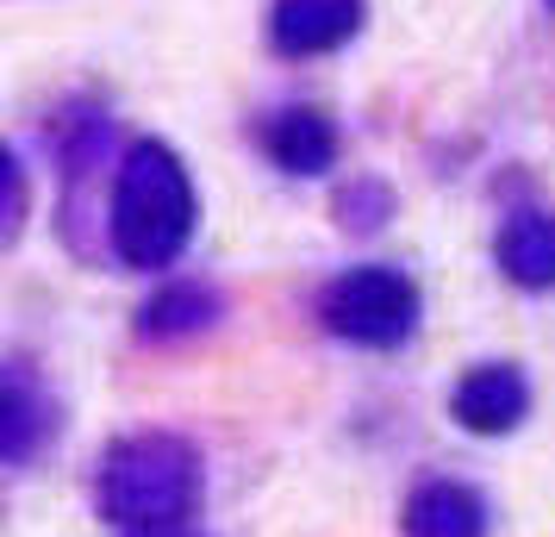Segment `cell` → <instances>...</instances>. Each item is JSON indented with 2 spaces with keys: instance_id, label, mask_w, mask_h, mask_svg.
<instances>
[{
  "instance_id": "cell-10",
  "label": "cell",
  "mask_w": 555,
  "mask_h": 537,
  "mask_svg": "<svg viewBox=\"0 0 555 537\" xmlns=\"http://www.w3.org/2000/svg\"><path fill=\"white\" fill-rule=\"evenodd\" d=\"M126 537H194L188 525H138V532H126Z\"/></svg>"
},
{
  "instance_id": "cell-7",
  "label": "cell",
  "mask_w": 555,
  "mask_h": 537,
  "mask_svg": "<svg viewBox=\"0 0 555 537\" xmlns=\"http://www.w3.org/2000/svg\"><path fill=\"white\" fill-rule=\"evenodd\" d=\"M262 144H269V156H275L287 176H325L331 156H337V131H331L325 113H312V106H287V113L269 119Z\"/></svg>"
},
{
  "instance_id": "cell-2",
  "label": "cell",
  "mask_w": 555,
  "mask_h": 537,
  "mask_svg": "<svg viewBox=\"0 0 555 537\" xmlns=\"http://www.w3.org/2000/svg\"><path fill=\"white\" fill-rule=\"evenodd\" d=\"M201 500V457L169 432L119 437L101 462V512L113 525H181Z\"/></svg>"
},
{
  "instance_id": "cell-8",
  "label": "cell",
  "mask_w": 555,
  "mask_h": 537,
  "mask_svg": "<svg viewBox=\"0 0 555 537\" xmlns=\"http://www.w3.org/2000/svg\"><path fill=\"white\" fill-rule=\"evenodd\" d=\"M500 269L518 287H555V213H512L500 231Z\"/></svg>"
},
{
  "instance_id": "cell-5",
  "label": "cell",
  "mask_w": 555,
  "mask_h": 537,
  "mask_svg": "<svg viewBox=\"0 0 555 537\" xmlns=\"http://www.w3.org/2000/svg\"><path fill=\"white\" fill-rule=\"evenodd\" d=\"M530 407V387L518 369H505V362H480L468 369L462 382H455V419L468 425L475 437H500L512 432Z\"/></svg>"
},
{
  "instance_id": "cell-3",
  "label": "cell",
  "mask_w": 555,
  "mask_h": 537,
  "mask_svg": "<svg viewBox=\"0 0 555 537\" xmlns=\"http://www.w3.org/2000/svg\"><path fill=\"white\" fill-rule=\"evenodd\" d=\"M325 325L337 337H350V344H369V350H387V344H400L412 325H418V287L405 282L400 269H350V276H337L325 287Z\"/></svg>"
},
{
  "instance_id": "cell-4",
  "label": "cell",
  "mask_w": 555,
  "mask_h": 537,
  "mask_svg": "<svg viewBox=\"0 0 555 537\" xmlns=\"http://www.w3.org/2000/svg\"><path fill=\"white\" fill-rule=\"evenodd\" d=\"M356 26H362V0H275L269 38L287 56H319L350 44Z\"/></svg>"
},
{
  "instance_id": "cell-9",
  "label": "cell",
  "mask_w": 555,
  "mask_h": 537,
  "mask_svg": "<svg viewBox=\"0 0 555 537\" xmlns=\"http://www.w3.org/2000/svg\"><path fill=\"white\" fill-rule=\"evenodd\" d=\"M31 444V400H26V375H7V457H26Z\"/></svg>"
},
{
  "instance_id": "cell-1",
  "label": "cell",
  "mask_w": 555,
  "mask_h": 537,
  "mask_svg": "<svg viewBox=\"0 0 555 537\" xmlns=\"http://www.w3.org/2000/svg\"><path fill=\"white\" fill-rule=\"evenodd\" d=\"M194 238V188L169 144H131L113 188V244L131 269H169Z\"/></svg>"
},
{
  "instance_id": "cell-6",
  "label": "cell",
  "mask_w": 555,
  "mask_h": 537,
  "mask_svg": "<svg viewBox=\"0 0 555 537\" xmlns=\"http://www.w3.org/2000/svg\"><path fill=\"white\" fill-rule=\"evenodd\" d=\"M405 537H487V507L462 482H425L405 500Z\"/></svg>"
}]
</instances>
